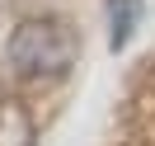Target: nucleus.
Instances as JSON below:
<instances>
[{"label":"nucleus","mask_w":155,"mask_h":146,"mask_svg":"<svg viewBox=\"0 0 155 146\" xmlns=\"http://www.w3.org/2000/svg\"><path fill=\"white\" fill-rule=\"evenodd\" d=\"M75 57H80L75 29H71L66 19H47V14L24 19L19 29L10 33V42H5V61H10V71L24 76V80L61 76V71L75 66Z\"/></svg>","instance_id":"1"},{"label":"nucleus","mask_w":155,"mask_h":146,"mask_svg":"<svg viewBox=\"0 0 155 146\" xmlns=\"http://www.w3.org/2000/svg\"><path fill=\"white\" fill-rule=\"evenodd\" d=\"M136 19V5L132 0H113V42H122L127 38V24Z\"/></svg>","instance_id":"3"},{"label":"nucleus","mask_w":155,"mask_h":146,"mask_svg":"<svg viewBox=\"0 0 155 146\" xmlns=\"http://www.w3.org/2000/svg\"><path fill=\"white\" fill-rule=\"evenodd\" d=\"M0 146H33V123L19 104H0Z\"/></svg>","instance_id":"2"}]
</instances>
